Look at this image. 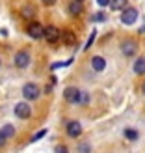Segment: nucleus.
<instances>
[{
	"instance_id": "obj_1",
	"label": "nucleus",
	"mask_w": 145,
	"mask_h": 153,
	"mask_svg": "<svg viewBox=\"0 0 145 153\" xmlns=\"http://www.w3.org/2000/svg\"><path fill=\"white\" fill-rule=\"evenodd\" d=\"M39 95H41V90H39L37 84L28 82V84L22 86V97H24L26 101H35V99H39Z\"/></svg>"
},
{
	"instance_id": "obj_2",
	"label": "nucleus",
	"mask_w": 145,
	"mask_h": 153,
	"mask_svg": "<svg viewBox=\"0 0 145 153\" xmlns=\"http://www.w3.org/2000/svg\"><path fill=\"white\" fill-rule=\"evenodd\" d=\"M136 21H138V10H136V7H125L123 13H121V22L127 25V26H130Z\"/></svg>"
},
{
	"instance_id": "obj_3",
	"label": "nucleus",
	"mask_w": 145,
	"mask_h": 153,
	"mask_svg": "<svg viewBox=\"0 0 145 153\" xmlns=\"http://www.w3.org/2000/svg\"><path fill=\"white\" fill-rule=\"evenodd\" d=\"M63 99L67 103H80L82 101V91L74 86H69L63 90Z\"/></svg>"
},
{
	"instance_id": "obj_4",
	"label": "nucleus",
	"mask_w": 145,
	"mask_h": 153,
	"mask_svg": "<svg viewBox=\"0 0 145 153\" xmlns=\"http://www.w3.org/2000/svg\"><path fill=\"white\" fill-rule=\"evenodd\" d=\"M45 39H47L50 45H54V43H58L60 39H62V32H60V28H56V26H47L45 28Z\"/></svg>"
},
{
	"instance_id": "obj_5",
	"label": "nucleus",
	"mask_w": 145,
	"mask_h": 153,
	"mask_svg": "<svg viewBox=\"0 0 145 153\" xmlns=\"http://www.w3.org/2000/svg\"><path fill=\"white\" fill-rule=\"evenodd\" d=\"M15 116L19 120H28L32 116V108H30L28 103H17L15 105Z\"/></svg>"
},
{
	"instance_id": "obj_6",
	"label": "nucleus",
	"mask_w": 145,
	"mask_h": 153,
	"mask_svg": "<svg viewBox=\"0 0 145 153\" xmlns=\"http://www.w3.org/2000/svg\"><path fill=\"white\" fill-rule=\"evenodd\" d=\"M28 36L34 37V39L45 37V28H43L37 21H34V22H30V25H28Z\"/></svg>"
},
{
	"instance_id": "obj_7",
	"label": "nucleus",
	"mask_w": 145,
	"mask_h": 153,
	"mask_svg": "<svg viewBox=\"0 0 145 153\" xmlns=\"http://www.w3.org/2000/svg\"><path fill=\"white\" fill-rule=\"evenodd\" d=\"M13 62H15V65H17L19 69H24V67L30 65V54H28L26 51H19L17 54H15Z\"/></svg>"
},
{
	"instance_id": "obj_8",
	"label": "nucleus",
	"mask_w": 145,
	"mask_h": 153,
	"mask_svg": "<svg viewBox=\"0 0 145 153\" xmlns=\"http://www.w3.org/2000/svg\"><path fill=\"white\" fill-rule=\"evenodd\" d=\"M136 51H138V45H136V41H132V39H125L123 43H121V52H123L125 56H134Z\"/></svg>"
},
{
	"instance_id": "obj_9",
	"label": "nucleus",
	"mask_w": 145,
	"mask_h": 153,
	"mask_svg": "<svg viewBox=\"0 0 145 153\" xmlns=\"http://www.w3.org/2000/svg\"><path fill=\"white\" fill-rule=\"evenodd\" d=\"M67 134H69L71 138H78V136L82 134L80 121H69V123H67Z\"/></svg>"
},
{
	"instance_id": "obj_10",
	"label": "nucleus",
	"mask_w": 145,
	"mask_h": 153,
	"mask_svg": "<svg viewBox=\"0 0 145 153\" xmlns=\"http://www.w3.org/2000/svg\"><path fill=\"white\" fill-rule=\"evenodd\" d=\"M91 67L95 71H104L106 69V60L102 56H93L91 58Z\"/></svg>"
},
{
	"instance_id": "obj_11",
	"label": "nucleus",
	"mask_w": 145,
	"mask_h": 153,
	"mask_svg": "<svg viewBox=\"0 0 145 153\" xmlns=\"http://www.w3.org/2000/svg\"><path fill=\"white\" fill-rule=\"evenodd\" d=\"M134 73L136 75H145V56L138 58L134 62Z\"/></svg>"
},
{
	"instance_id": "obj_12",
	"label": "nucleus",
	"mask_w": 145,
	"mask_h": 153,
	"mask_svg": "<svg viewBox=\"0 0 145 153\" xmlns=\"http://www.w3.org/2000/svg\"><path fill=\"white\" fill-rule=\"evenodd\" d=\"M69 13H71V15H80V13H82V2H78V0H73V2L69 4Z\"/></svg>"
},
{
	"instance_id": "obj_13",
	"label": "nucleus",
	"mask_w": 145,
	"mask_h": 153,
	"mask_svg": "<svg viewBox=\"0 0 145 153\" xmlns=\"http://www.w3.org/2000/svg\"><path fill=\"white\" fill-rule=\"evenodd\" d=\"M62 39H63V43H65V45H74L76 36L71 32V30H67V32H62Z\"/></svg>"
},
{
	"instance_id": "obj_14",
	"label": "nucleus",
	"mask_w": 145,
	"mask_h": 153,
	"mask_svg": "<svg viewBox=\"0 0 145 153\" xmlns=\"http://www.w3.org/2000/svg\"><path fill=\"white\" fill-rule=\"evenodd\" d=\"M110 6H112V10H113V11L125 10V7H127V0H112Z\"/></svg>"
},
{
	"instance_id": "obj_15",
	"label": "nucleus",
	"mask_w": 145,
	"mask_h": 153,
	"mask_svg": "<svg viewBox=\"0 0 145 153\" xmlns=\"http://www.w3.org/2000/svg\"><path fill=\"white\" fill-rule=\"evenodd\" d=\"M138 136H140V133L136 131V129H125V138L127 140H138Z\"/></svg>"
},
{
	"instance_id": "obj_16",
	"label": "nucleus",
	"mask_w": 145,
	"mask_h": 153,
	"mask_svg": "<svg viewBox=\"0 0 145 153\" xmlns=\"http://www.w3.org/2000/svg\"><path fill=\"white\" fill-rule=\"evenodd\" d=\"M2 133L6 134V138H11V136L15 134V127H13V125H10V123H6V125L2 127Z\"/></svg>"
},
{
	"instance_id": "obj_17",
	"label": "nucleus",
	"mask_w": 145,
	"mask_h": 153,
	"mask_svg": "<svg viewBox=\"0 0 145 153\" xmlns=\"http://www.w3.org/2000/svg\"><path fill=\"white\" fill-rule=\"evenodd\" d=\"M45 134H47V129H41L39 133H35V134L32 136V138H30V142H37V140H41Z\"/></svg>"
},
{
	"instance_id": "obj_18",
	"label": "nucleus",
	"mask_w": 145,
	"mask_h": 153,
	"mask_svg": "<svg viewBox=\"0 0 145 153\" xmlns=\"http://www.w3.org/2000/svg\"><path fill=\"white\" fill-rule=\"evenodd\" d=\"M91 21H97V22H102V21H106V13H102V11H99V13H95L93 17H91Z\"/></svg>"
},
{
	"instance_id": "obj_19",
	"label": "nucleus",
	"mask_w": 145,
	"mask_h": 153,
	"mask_svg": "<svg viewBox=\"0 0 145 153\" xmlns=\"http://www.w3.org/2000/svg\"><path fill=\"white\" fill-rule=\"evenodd\" d=\"M95 34H97V32L93 30V32H91V36H89V39H88V43H86V47H84V51H88V49L91 47V43L95 41Z\"/></svg>"
},
{
	"instance_id": "obj_20",
	"label": "nucleus",
	"mask_w": 145,
	"mask_h": 153,
	"mask_svg": "<svg viewBox=\"0 0 145 153\" xmlns=\"http://www.w3.org/2000/svg\"><path fill=\"white\" fill-rule=\"evenodd\" d=\"M22 15H24V17H30V15H34V11L30 10V6H26L24 10H22Z\"/></svg>"
},
{
	"instance_id": "obj_21",
	"label": "nucleus",
	"mask_w": 145,
	"mask_h": 153,
	"mask_svg": "<svg viewBox=\"0 0 145 153\" xmlns=\"http://www.w3.org/2000/svg\"><path fill=\"white\" fill-rule=\"evenodd\" d=\"M110 2H112V0H97V4L101 6V7H106V6H108Z\"/></svg>"
},
{
	"instance_id": "obj_22",
	"label": "nucleus",
	"mask_w": 145,
	"mask_h": 153,
	"mask_svg": "<svg viewBox=\"0 0 145 153\" xmlns=\"http://www.w3.org/2000/svg\"><path fill=\"white\" fill-rule=\"evenodd\" d=\"M4 144H6V134L2 133V129H0V148H2Z\"/></svg>"
},
{
	"instance_id": "obj_23",
	"label": "nucleus",
	"mask_w": 145,
	"mask_h": 153,
	"mask_svg": "<svg viewBox=\"0 0 145 153\" xmlns=\"http://www.w3.org/2000/svg\"><path fill=\"white\" fill-rule=\"evenodd\" d=\"M56 151L58 153H67V148L65 146H56Z\"/></svg>"
},
{
	"instance_id": "obj_24",
	"label": "nucleus",
	"mask_w": 145,
	"mask_h": 153,
	"mask_svg": "<svg viewBox=\"0 0 145 153\" xmlns=\"http://www.w3.org/2000/svg\"><path fill=\"white\" fill-rule=\"evenodd\" d=\"M89 101V97H88V94H84V91H82V101L80 103H88Z\"/></svg>"
},
{
	"instance_id": "obj_25",
	"label": "nucleus",
	"mask_w": 145,
	"mask_h": 153,
	"mask_svg": "<svg viewBox=\"0 0 145 153\" xmlns=\"http://www.w3.org/2000/svg\"><path fill=\"white\" fill-rule=\"evenodd\" d=\"M43 4L45 6H52V4H56V0H43Z\"/></svg>"
},
{
	"instance_id": "obj_26",
	"label": "nucleus",
	"mask_w": 145,
	"mask_h": 153,
	"mask_svg": "<svg viewBox=\"0 0 145 153\" xmlns=\"http://www.w3.org/2000/svg\"><path fill=\"white\" fill-rule=\"evenodd\" d=\"M141 91H143V94H145V82H143V86H141Z\"/></svg>"
},
{
	"instance_id": "obj_27",
	"label": "nucleus",
	"mask_w": 145,
	"mask_h": 153,
	"mask_svg": "<svg viewBox=\"0 0 145 153\" xmlns=\"http://www.w3.org/2000/svg\"><path fill=\"white\" fill-rule=\"evenodd\" d=\"M78 2H84V0H78Z\"/></svg>"
},
{
	"instance_id": "obj_28",
	"label": "nucleus",
	"mask_w": 145,
	"mask_h": 153,
	"mask_svg": "<svg viewBox=\"0 0 145 153\" xmlns=\"http://www.w3.org/2000/svg\"><path fill=\"white\" fill-rule=\"evenodd\" d=\"M0 64H2V60H0Z\"/></svg>"
}]
</instances>
